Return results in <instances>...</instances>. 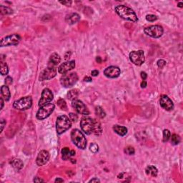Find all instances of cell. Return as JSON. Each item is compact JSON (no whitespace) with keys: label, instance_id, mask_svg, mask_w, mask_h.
Listing matches in <instances>:
<instances>
[{"label":"cell","instance_id":"6da1fadb","mask_svg":"<svg viewBox=\"0 0 183 183\" xmlns=\"http://www.w3.org/2000/svg\"><path fill=\"white\" fill-rule=\"evenodd\" d=\"M114 10H115V12L117 13V15L121 17L122 19L130 21V22H135V23L138 22V18L136 13L134 12L133 10L127 7V6L117 5L114 8Z\"/></svg>","mask_w":183,"mask_h":183},{"label":"cell","instance_id":"7a4b0ae2","mask_svg":"<svg viewBox=\"0 0 183 183\" xmlns=\"http://www.w3.org/2000/svg\"><path fill=\"white\" fill-rule=\"evenodd\" d=\"M71 139L74 145L81 150H84L87 147V139L80 129H72L71 132Z\"/></svg>","mask_w":183,"mask_h":183},{"label":"cell","instance_id":"3957f363","mask_svg":"<svg viewBox=\"0 0 183 183\" xmlns=\"http://www.w3.org/2000/svg\"><path fill=\"white\" fill-rule=\"evenodd\" d=\"M72 126V122L66 115L59 116L56 122V130L58 135H62Z\"/></svg>","mask_w":183,"mask_h":183},{"label":"cell","instance_id":"277c9868","mask_svg":"<svg viewBox=\"0 0 183 183\" xmlns=\"http://www.w3.org/2000/svg\"><path fill=\"white\" fill-rule=\"evenodd\" d=\"M78 75L76 72H71V73H66L61 77L60 84L64 87L69 88V87L74 86L78 81Z\"/></svg>","mask_w":183,"mask_h":183},{"label":"cell","instance_id":"5b68a950","mask_svg":"<svg viewBox=\"0 0 183 183\" xmlns=\"http://www.w3.org/2000/svg\"><path fill=\"white\" fill-rule=\"evenodd\" d=\"M94 126H95V119H92L90 117H83L80 121V127L82 130L86 135H91L93 133Z\"/></svg>","mask_w":183,"mask_h":183},{"label":"cell","instance_id":"8992f818","mask_svg":"<svg viewBox=\"0 0 183 183\" xmlns=\"http://www.w3.org/2000/svg\"><path fill=\"white\" fill-rule=\"evenodd\" d=\"M54 105L52 103L47 104V105H44V106L40 107L39 109L38 110L37 112V119L39 120H43L44 119L47 118L49 116H50V114H52V113L54 110Z\"/></svg>","mask_w":183,"mask_h":183},{"label":"cell","instance_id":"52a82bcc","mask_svg":"<svg viewBox=\"0 0 183 183\" xmlns=\"http://www.w3.org/2000/svg\"><path fill=\"white\" fill-rule=\"evenodd\" d=\"M32 105V98L30 96L22 97L18 100L14 101L13 107L16 110H26L29 109Z\"/></svg>","mask_w":183,"mask_h":183},{"label":"cell","instance_id":"ba28073f","mask_svg":"<svg viewBox=\"0 0 183 183\" xmlns=\"http://www.w3.org/2000/svg\"><path fill=\"white\" fill-rule=\"evenodd\" d=\"M144 32L147 36L157 39L163 36L164 30H163V27L160 25H152L145 28Z\"/></svg>","mask_w":183,"mask_h":183},{"label":"cell","instance_id":"9c48e42d","mask_svg":"<svg viewBox=\"0 0 183 183\" xmlns=\"http://www.w3.org/2000/svg\"><path fill=\"white\" fill-rule=\"evenodd\" d=\"M129 56L131 62L137 66H141L145 62V53L143 50L132 51L129 53Z\"/></svg>","mask_w":183,"mask_h":183},{"label":"cell","instance_id":"30bf717a","mask_svg":"<svg viewBox=\"0 0 183 183\" xmlns=\"http://www.w3.org/2000/svg\"><path fill=\"white\" fill-rule=\"evenodd\" d=\"M21 40V37L17 34L8 35L3 37L1 39V47H7V46H16L19 44Z\"/></svg>","mask_w":183,"mask_h":183},{"label":"cell","instance_id":"8fae6325","mask_svg":"<svg viewBox=\"0 0 183 183\" xmlns=\"http://www.w3.org/2000/svg\"><path fill=\"white\" fill-rule=\"evenodd\" d=\"M53 98H54V95H53L52 92L49 88H44L42 90L41 98L39 101V107H40L47 105V104H50L53 99Z\"/></svg>","mask_w":183,"mask_h":183},{"label":"cell","instance_id":"7c38bea8","mask_svg":"<svg viewBox=\"0 0 183 183\" xmlns=\"http://www.w3.org/2000/svg\"><path fill=\"white\" fill-rule=\"evenodd\" d=\"M72 106L73 109L79 114H83V115H88L90 114V111L87 109V106L83 103L80 99H74L72 101Z\"/></svg>","mask_w":183,"mask_h":183},{"label":"cell","instance_id":"4fadbf2b","mask_svg":"<svg viewBox=\"0 0 183 183\" xmlns=\"http://www.w3.org/2000/svg\"><path fill=\"white\" fill-rule=\"evenodd\" d=\"M56 69L54 67H49L44 69L40 73L39 80V81H44V80H50L56 77Z\"/></svg>","mask_w":183,"mask_h":183},{"label":"cell","instance_id":"5bb4252c","mask_svg":"<svg viewBox=\"0 0 183 183\" xmlns=\"http://www.w3.org/2000/svg\"><path fill=\"white\" fill-rule=\"evenodd\" d=\"M160 106L167 111H170V110H173L174 108V104L172 99L165 95H161V97H160Z\"/></svg>","mask_w":183,"mask_h":183},{"label":"cell","instance_id":"9a60e30c","mask_svg":"<svg viewBox=\"0 0 183 183\" xmlns=\"http://www.w3.org/2000/svg\"><path fill=\"white\" fill-rule=\"evenodd\" d=\"M121 71L118 67L110 66L104 70V74L108 78H117L120 75Z\"/></svg>","mask_w":183,"mask_h":183},{"label":"cell","instance_id":"2e32d148","mask_svg":"<svg viewBox=\"0 0 183 183\" xmlns=\"http://www.w3.org/2000/svg\"><path fill=\"white\" fill-rule=\"evenodd\" d=\"M50 160V153L47 150H41L39 152L36 159V163L38 166H43Z\"/></svg>","mask_w":183,"mask_h":183},{"label":"cell","instance_id":"e0dca14e","mask_svg":"<svg viewBox=\"0 0 183 183\" xmlns=\"http://www.w3.org/2000/svg\"><path fill=\"white\" fill-rule=\"evenodd\" d=\"M74 67H75V61H67L59 65L58 67V72L60 74H65L67 73L69 71L74 69Z\"/></svg>","mask_w":183,"mask_h":183},{"label":"cell","instance_id":"ac0fdd59","mask_svg":"<svg viewBox=\"0 0 183 183\" xmlns=\"http://www.w3.org/2000/svg\"><path fill=\"white\" fill-rule=\"evenodd\" d=\"M80 20V16L77 13H70L65 17V21L69 24H74Z\"/></svg>","mask_w":183,"mask_h":183},{"label":"cell","instance_id":"d6986e66","mask_svg":"<svg viewBox=\"0 0 183 183\" xmlns=\"http://www.w3.org/2000/svg\"><path fill=\"white\" fill-rule=\"evenodd\" d=\"M61 62V56L57 53L54 52L50 55L49 60V67H54L59 65Z\"/></svg>","mask_w":183,"mask_h":183},{"label":"cell","instance_id":"ffe728a7","mask_svg":"<svg viewBox=\"0 0 183 183\" xmlns=\"http://www.w3.org/2000/svg\"><path fill=\"white\" fill-rule=\"evenodd\" d=\"M10 165L12 166V167L14 168L15 170L19 171L20 169H22L24 167V163L20 159L16 158V157H13L10 160Z\"/></svg>","mask_w":183,"mask_h":183},{"label":"cell","instance_id":"44dd1931","mask_svg":"<svg viewBox=\"0 0 183 183\" xmlns=\"http://www.w3.org/2000/svg\"><path fill=\"white\" fill-rule=\"evenodd\" d=\"M62 157L64 160H67L70 159L71 157L75 155V151L74 150H70L69 147H64L62 148Z\"/></svg>","mask_w":183,"mask_h":183},{"label":"cell","instance_id":"7402d4cb","mask_svg":"<svg viewBox=\"0 0 183 183\" xmlns=\"http://www.w3.org/2000/svg\"><path fill=\"white\" fill-rule=\"evenodd\" d=\"M145 172L147 175L152 178H156L158 174V169L154 165H148L145 169Z\"/></svg>","mask_w":183,"mask_h":183},{"label":"cell","instance_id":"603a6c76","mask_svg":"<svg viewBox=\"0 0 183 183\" xmlns=\"http://www.w3.org/2000/svg\"><path fill=\"white\" fill-rule=\"evenodd\" d=\"M113 130L115 133H117V135H120V136H124L126 135V134L127 133V127H123V126H120V125H117V124H115V125L113 126L112 127Z\"/></svg>","mask_w":183,"mask_h":183},{"label":"cell","instance_id":"cb8c5ba5","mask_svg":"<svg viewBox=\"0 0 183 183\" xmlns=\"http://www.w3.org/2000/svg\"><path fill=\"white\" fill-rule=\"evenodd\" d=\"M1 93L2 97L4 98L6 102L9 101L11 97V93H10V89L7 85H2L1 87Z\"/></svg>","mask_w":183,"mask_h":183},{"label":"cell","instance_id":"d4e9b609","mask_svg":"<svg viewBox=\"0 0 183 183\" xmlns=\"http://www.w3.org/2000/svg\"><path fill=\"white\" fill-rule=\"evenodd\" d=\"M93 133L97 136H100L102 133V128L99 121L95 120V126H94Z\"/></svg>","mask_w":183,"mask_h":183},{"label":"cell","instance_id":"484cf974","mask_svg":"<svg viewBox=\"0 0 183 183\" xmlns=\"http://www.w3.org/2000/svg\"><path fill=\"white\" fill-rule=\"evenodd\" d=\"M79 90H77V89H74V90H70L69 92L67 93V97L69 100H74V99H76L79 96Z\"/></svg>","mask_w":183,"mask_h":183},{"label":"cell","instance_id":"4316f807","mask_svg":"<svg viewBox=\"0 0 183 183\" xmlns=\"http://www.w3.org/2000/svg\"><path fill=\"white\" fill-rule=\"evenodd\" d=\"M95 114H96V115L98 117H99L101 119L104 118L106 116V112L103 110V108L100 106H97L95 107Z\"/></svg>","mask_w":183,"mask_h":183},{"label":"cell","instance_id":"83f0119b","mask_svg":"<svg viewBox=\"0 0 183 183\" xmlns=\"http://www.w3.org/2000/svg\"><path fill=\"white\" fill-rule=\"evenodd\" d=\"M0 12L1 14L3 15H6V14H11L13 13V10L11 8L8 7H5V6L1 5L0 6Z\"/></svg>","mask_w":183,"mask_h":183},{"label":"cell","instance_id":"f1b7e54d","mask_svg":"<svg viewBox=\"0 0 183 183\" xmlns=\"http://www.w3.org/2000/svg\"><path fill=\"white\" fill-rule=\"evenodd\" d=\"M0 72L2 75H7L9 72V67L8 65L6 62H1V69H0Z\"/></svg>","mask_w":183,"mask_h":183},{"label":"cell","instance_id":"f546056e","mask_svg":"<svg viewBox=\"0 0 183 183\" xmlns=\"http://www.w3.org/2000/svg\"><path fill=\"white\" fill-rule=\"evenodd\" d=\"M171 138V142H172V145H177L181 141V138L178 135H176V134H174L172 136H170Z\"/></svg>","mask_w":183,"mask_h":183},{"label":"cell","instance_id":"4dcf8cb0","mask_svg":"<svg viewBox=\"0 0 183 183\" xmlns=\"http://www.w3.org/2000/svg\"><path fill=\"white\" fill-rule=\"evenodd\" d=\"M57 105L59 107L61 108V110H65L66 111L67 109V103L65 101V99H59V100L57 101Z\"/></svg>","mask_w":183,"mask_h":183},{"label":"cell","instance_id":"1f68e13d","mask_svg":"<svg viewBox=\"0 0 183 183\" xmlns=\"http://www.w3.org/2000/svg\"><path fill=\"white\" fill-rule=\"evenodd\" d=\"M171 133L169 129H164L163 130V142H166L170 139Z\"/></svg>","mask_w":183,"mask_h":183},{"label":"cell","instance_id":"d6a6232c","mask_svg":"<svg viewBox=\"0 0 183 183\" xmlns=\"http://www.w3.org/2000/svg\"><path fill=\"white\" fill-rule=\"evenodd\" d=\"M135 149L132 146H128L124 149V152L129 155H133L135 154Z\"/></svg>","mask_w":183,"mask_h":183},{"label":"cell","instance_id":"836d02e7","mask_svg":"<svg viewBox=\"0 0 183 183\" xmlns=\"http://www.w3.org/2000/svg\"><path fill=\"white\" fill-rule=\"evenodd\" d=\"M90 150L92 152L96 153L99 151V146H98V145H97V144L92 143L91 145H90Z\"/></svg>","mask_w":183,"mask_h":183},{"label":"cell","instance_id":"e575fe53","mask_svg":"<svg viewBox=\"0 0 183 183\" xmlns=\"http://www.w3.org/2000/svg\"><path fill=\"white\" fill-rule=\"evenodd\" d=\"M69 120H71V122H76L77 121V120H78V116H77V114H74V113H69Z\"/></svg>","mask_w":183,"mask_h":183},{"label":"cell","instance_id":"d590c367","mask_svg":"<svg viewBox=\"0 0 183 183\" xmlns=\"http://www.w3.org/2000/svg\"><path fill=\"white\" fill-rule=\"evenodd\" d=\"M146 19L148 22H153L157 20V17L156 15H154V14H147L146 16Z\"/></svg>","mask_w":183,"mask_h":183},{"label":"cell","instance_id":"8d00e7d4","mask_svg":"<svg viewBox=\"0 0 183 183\" xmlns=\"http://www.w3.org/2000/svg\"><path fill=\"white\" fill-rule=\"evenodd\" d=\"M157 65L159 68L163 69L165 65H166V62H165V60H163V59H159V60L157 62Z\"/></svg>","mask_w":183,"mask_h":183},{"label":"cell","instance_id":"74e56055","mask_svg":"<svg viewBox=\"0 0 183 183\" xmlns=\"http://www.w3.org/2000/svg\"><path fill=\"white\" fill-rule=\"evenodd\" d=\"M59 2H60L62 4H64V5L67 6V7H70L71 4H72V1H60Z\"/></svg>","mask_w":183,"mask_h":183},{"label":"cell","instance_id":"f35d334b","mask_svg":"<svg viewBox=\"0 0 183 183\" xmlns=\"http://www.w3.org/2000/svg\"><path fill=\"white\" fill-rule=\"evenodd\" d=\"M5 82L7 84H12V78L10 77H7L5 79Z\"/></svg>","mask_w":183,"mask_h":183},{"label":"cell","instance_id":"ab89813d","mask_svg":"<svg viewBox=\"0 0 183 183\" xmlns=\"http://www.w3.org/2000/svg\"><path fill=\"white\" fill-rule=\"evenodd\" d=\"M6 125V120L4 119H1V132H2L3 129H4V126Z\"/></svg>","mask_w":183,"mask_h":183},{"label":"cell","instance_id":"60d3db41","mask_svg":"<svg viewBox=\"0 0 183 183\" xmlns=\"http://www.w3.org/2000/svg\"><path fill=\"white\" fill-rule=\"evenodd\" d=\"M71 54H72L71 52H67L65 54V59H66V60H69V59L71 56Z\"/></svg>","mask_w":183,"mask_h":183},{"label":"cell","instance_id":"b9f144b4","mask_svg":"<svg viewBox=\"0 0 183 183\" xmlns=\"http://www.w3.org/2000/svg\"><path fill=\"white\" fill-rule=\"evenodd\" d=\"M140 75H141V77H142V79L143 80H145L147 79V73L145 72H141Z\"/></svg>","mask_w":183,"mask_h":183},{"label":"cell","instance_id":"7bdbcfd3","mask_svg":"<svg viewBox=\"0 0 183 183\" xmlns=\"http://www.w3.org/2000/svg\"><path fill=\"white\" fill-rule=\"evenodd\" d=\"M99 73V71L97 70V69H95V70L92 71L91 74H92V76H93V77H97V76H98Z\"/></svg>","mask_w":183,"mask_h":183},{"label":"cell","instance_id":"ee69618b","mask_svg":"<svg viewBox=\"0 0 183 183\" xmlns=\"http://www.w3.org/2000/svg\"><path fill=\"white\" fill-rule=\"evenodd\" d=\"M140 86H141V87H142V88H145V87H146L147 86V82L145 81V80H143V81H142V82H141Z\"/></svg>","mask_w":183,"mask_h":183},{"label":"cell","instance_id":"f6af8a7d","mask_svg":"<svg viewBox=\"0 0 183 183\" xmlns=\"http://www.w3.org/2000/svg\"><path fill=\"white\" fill-rule=\"evenodd\" d=\"M33 181L35 182H44V180H43L42 179H41V178H37V177L34 179Z\"/></svg>","mask_w":183,"mask_h":183},{"label":"cell","instance_id":"bcb514c9","mask_svg":"<svg viewBox=\"0 0 183 183\" xmlns=\"http://www.w3.org/2000/svg\"><path fill=\"white\" fill-rule=\"evenodd\" d=\"M84 81L87 82H90L92 81V79L90 77H84Z\"/></svg>","mask_w":183,"mask_h":183},{"label":"cell","instance_id":"7dc6e473","mask_svg":"<svg viewBox=\"0 0 183 183\" xmlns=\"http://www.w3.org/2000/svg\"><path fill=\"white\" fill-rule=\"evenodd\" d=\"M89 182H100V180L99 179H97V178H95L93 179H92L91 180L89 181Z\"/></svg>","mask_w":183,"mask_h":183},{"label":"cell","instance_id":"c3c4849f","mask_svg":"<svg viewBox=\"0 0 183 183\" xmlns=\"http://www.w3.org/2000/svg\"><path fill=\"white\" fill-rule=\"evenodd\" d=\"M0 102H1V110L3 109V107H4V100H3V97L0 98Z\"/></svg>","mask_w":183,"mask_h":183},{"label":"cell","instance_id":"681fc988","mask_svg":"<svg viewBox=\"0 0 183 183\" xmlns=\"http://www.w3.org/2000/svg\"><path fill=\"white\" fill-rule=\"evenodd\" d=\"M96 61L97 62V63H101L102 62V59H101L100 56H97Z\"/></svg>","mask_w":183,"mask_h":183},{"label":"cell","instance_id":"f907efd6","mask_svg":"<svg viewBox=\"0 0 183 183\" xmlns=\"http://www.w3.org/2000/svg\"><path fill=\"white\" fill-rule=\"evenodd\" d=\"M55 182H63L64 180H63V179H61V178H56V179L55 180Z\"/></svg>","mask_w":183,"mask_h":183},{"label":"cell","instance_id":"816d5d0a","mask_svg":"<svg viewBox=\"0 0 183 183\" xmlns=\"http://www.w3.org/2000/svg\"><path fill=\"white\" fill-rule=\"evenodd\" d=\"M178 6L180 7V8H182V6H183V3L182 2H179V3H178Z\"/></svg>","mask_w":183,"mask_h":183}]
</instances>
